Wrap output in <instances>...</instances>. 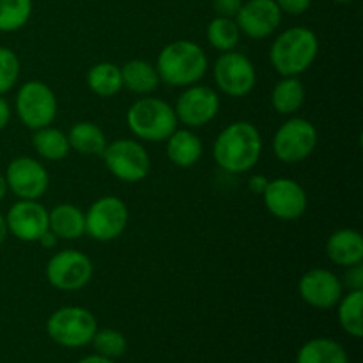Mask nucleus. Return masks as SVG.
Masks as SVG:
<instances>
[{"mask_svg": "<svg viewBox=\"0 0 363 363\" xmlns=\"http://www.w3.org/2000/svg\"><path fill=\"white\" fill-rule=\"evenodd\" d=\"M305 85L298 77H284L272 91V106L282 116H293L305 103Z\"/></svg>", "mask_w": 363, "mask_h": 363, "instance_id": "obj_23", "label": "nucleus"}, {"mask_svg": "<svg viewBox=\"0 0 363 363\" xmlns=\"http://www.w3.org/2000/svg\"><path fill=\"white\" fill-rule=\"evenodd\" d=\"M32 145L38 151L41 158L50 160V162H60L69 155V140L64 131L57 130L52 124L45 128H39L32 135Z\"/></svg>", "mask_w": 363, "mask_h": 363, "instance_id": "obj_24", "label": "nucleus"}, {"mask_svg": "<svg viewBox=\"0 0 363 363\" xmlns=\"http://www.w3.org/2000/svg\"><path fill=\"white\" fill-rule=\"evenodd\" d=\"M50 339L64 347H84L98 332L94 314L84 307H62L46 321Z\"/></svg>", "mask_w": 363, "mask_h": 363, "instance_id": "obj_5", "label": "nucleus"}, {"mask_svg": "<svg viewBox=\"0 0 363 363\" xmlns=\"http://www.w3.org/2000/svg\"><path fill=\"white\" fill-rule=\"evenodd\" d=\"M206 34H208L209 45L222 53L236 48L241 38V30L236 20L223 16H216L215 20L209 21Z\"/></svg>", "mask_w": 363, "mask_h": 363, "instance_id": "obj_28", "label": "nucleus"}, {"mask_svg": "<svg viewBox=\"0 0 363 363\" xmlns=\"http://www.w3.org/2000/svg\"><path fill=\"white\" fill-rule=\"evenodd\" d=\"M20 77V59L11 48L0 46V94H6L16 85Z\"/></svg>", "mask_w": 363, "mask_h": 363, "instance_id": "obj_31", "label": "nucleus"}, {"mask_svg": "<svg viewBox=\"0 0 363 363\" xmlns=\"http://www.w3.org/2000/svg\"><path fill=\"white\" fill-rule=\"evenodd\" d=\"M266 209L279 220H298L307 211V191L298 181L277 177L262 191Z\"/></svg>", "mask_w": 363, "mask_h": 363, "instance_id": "obj_12", "label": "nucleus"}, {"mask_svg": "<svg viewBox=\"0 0 363 363\" xmlns=\"http://www.w3.org/2000/svg\"><path fill=\"white\" fill-rule=\"evenodd\" d=\"M48 229L59 240H78L85 234V213L74 204H59L48 211Z\"/></svg>", "mask_w": 363, "mask_h": 363, "instance_id": "obj_20", "label": "nucleus"}, {"mask_svg": "<svg viewBox=\"0 0 363 363\" xmlns=\"http://www.w3.org/2000/svg\"><path fill=\"white\" fill-rule=\"evenodd\" d=\"M315 145L318 130L303 117L286 121L273 135V152L284 163L303 162L314 152Z\"/></svg>", "mask_w": 363, "mask_h": 363, "instance_id": "obj_8", "label": "nucleus"}, {"mask_svg": "<svg viewBox=\"0 0 363 363\" xmlns=\"http://www.w3.org/2000/svg\"><path fill=\"white\" fill-rule=\"evenodd\" d=\"M7 188L23 201H38L46 194L50 184L48 170L34 158L21 156L13 160L6 170Z\"/></svg>", "mask_w": 363, "mask_h": 363, "instance_id": "obj_14", "label": "nucleus"}, {"mask_svg": "<svg viewBox=\"0 0 363 363\" xmlns=\"http://www.w3.org/2000/svg\"><path fill=\"white\" fill-rule=\"evenodd\" d=\"M69 147L84 156H101L106 147V137L101 128L89 121L77 123L67 133Z\"/></svg>", "mask_w": 363, "mask_h": 363, "instance_id": "obj_22", "label": "nucleus"}, {"mask_svg": "<svg viewBox=\"0 0 363 363\" xmlns=\"http://www.w3.org/2000/svg\"><path fill=\"white\" fill-rule=\"evenodd\" d=\"M59 103L52 87L39 80H28L16 94V113L30 130L50 126L55 121Z\"/></svg>", "mask_w": 363, "mask_h": 363, "instance_id": "obj_7", "label": "nucleus"}, {"mask_svg": "<svg viewBox=\"0 0 363 363\" xmlns=\"http://www.w3.org/2000/svg\"><path fill=\"white\" fill-rule=\"evenodd\" d=\"M220 110V96L208 85H190L177 98L174 112L186 128H202L211 123Z\"/></svg>", "mask_w": 363, "mask_h": 363, "instance_id": "obj_13", "label": "nucleus"}, {"mask_svg": "<svg viewBox=\"0 0 363 363\" xmlns=\"http://www.w3.org/2000/svg\"><path fill=\"white\" fill-rule=\"evenodd\" d=\"M337 307H339V323L344 332L354 339H360L363 335V291H350L347 294H342Z\"/></svg>", "mask_w": 363, "mask_h": 363, "instance_id": "obj_27", "label": "nucleus"}, {"mask_svg": "<svg viewBox=\"0 0 363 363\" xmlns=\"http://www.w3.org/2000/svg\"><path fill=\"white\" fill-rule=\"evenodd\" d=\"M213 77L220 91L233 98H245L250 94L257 82V73L252 60L234 50L222 53L216 59Z\"/></svg>", "mask_w": 363, "mask_h": 363, "instance_id": "obj_11", "label": "nucleus"}, {"mask_svg": "<svg viewBox=\"0 0 363 363\" xmlns=\"http://www.w3.org/2000/svg\"><path fill=\"white\" fill-rule=\"evenodd\" d=\"M128 128L137 138L145 142H165L177 130V121L174 106L160 98L145 96L137 99L128 108Z\"/></svg>", "mask_w": 363, "mask_h": 363, "instance_id": "obj_4", "label": "nucleus"}, {"mask_svg": "<svg viewBox=\"0 0 363 363\" xmlns=\"http://www.w3.org/2000/svg\"><path fill=\"white\" fill-rule=\"evenodd\" d=\"M7 230L25 243H38L48 230V209L38 201H20L11 206L6 216Z\"/></svg>", "mask_w": 363, "mask_h": 363, "instance_id": "obj_16", "label": "nucleus"}, {"mask_svg": "<svg viewBox=\"0 0 363 363\" xmlns=\"http://www.w3.org/2000/svg\"><path fill=\"white\" fill-rule=\"evenodd\" d=\"M319 52V39L307 27L284 30L269 48V62L282 77H298L314 64Z\"/></svg>", "mask_w": 363, "mask_h": 363, "instance_id": "obj_3", "label": "nucleus"}, {"mask_svg": "<svg viewBox=\"0 0 363 363\" xmlns=\"http://www.w3.org/2000/svg\"><path fill=\"white\" fill-rule=\"evenodd\" d=\"M326 255L330 261L342 268L363 261V238L354 229H339L326 241Z\"/></svg>", "mask_w": 363, "mask_h": 363, "instance_id": "obj_18", "label": "nucleus"}, {"mask_svg": "<svg viewBox=\"0 0 363 363\" xmlns=\"http://www.w3.org/2000/svg\"><path fill=\"white\" fill-rule=\"evenodd\" d=\"M32 14V0H0V32H16Z\"/></svg>", "mask_w": 363, "mask_h": 363, "instance_id": "obj_29", "label": "nucleus"}, {"mask_svg": "<svg viewBox=\"0 0 363 363\" xmlns=\"http://www.w3.org/2000/svg\"><path fill=\"white\" fill-rule=\"evenodd\" d=\"M262 152V138L248 121H236L223 128L213 144L216 165L229 174L250 172Z\"/></svg>", "mask_w": 363, "mask_h": 363, "instance_id": "obj_1", "label": "nucleus"}, {"mask_svg": "<svg viewBox=\"0 0 363 363\" xmlns=\"http://www.w3.org/2000/svg\"><path fill=\"white\" fill-rule=\"evenodd\" d=\"M57 240H59V238H57L55 234H53L52 230L48 229L45 234H43L41 238H39L38 243H41L45 248H53L57 245Z\"/></svg>", "mask_w": 363, "mask_h": 363, "instance_id": "obj_37", "label": "nucleus"}, {"mask_svg": "<svg viewBox=\"0 0 363 363\" xmlns=\"http://www.w3.org/2000/svg\"><path fill=\"white\" fill-rule=\"evenodd\" d=\"M87 85L99 98H112L123 89L121 67L113 62H98L89 69Z\"/></svg>", "mask_w": 363, "mask_h": 363, "instance_id": "obj_25", "label": "nucleus"}, {"mask_svg": "<svg viewBox=\"0 0 363 363\" xmlns=\"http://www.w3.org/2000/svg\"><path fill=\"white\" fill-rule=\"evenodd\" d=\"M128 220L130 213L126 202L113 195H106L98 199L85 213V234L101 243L113 241L124 233Z\"/></svg>", "mask_w": 363, "mask_h": 363, "instance_id": "obj_9", "label": "nucleus"}, {"mask_svg": "<svg viewBox=\"0 0 363 363\" xmlns=\"http://www.w3.org/2000/svg\"><path fill=\"white\" fill-rule=\"evenodd\" d=\"M342 286L347 287L350 291H363V266H362V262H358V264L346 268V275H344Z\"/></svg>", "mask_w": 363, "mask_h": 363, "instance_id": "obj_32", "label": "nucleus"}, {"mask_svg": "<svg viewBox=\"0 0 363 363\" xmlns=\"http://www.w3.org/2000/svg\"><path fill=\"white\" fill-rule=\"evenodd\" d=\"M7 233H9V230H7V223H6V218H4V216L0 215V245H2L4 241H6V238H7Z\"/></svg>", "mask_w": 363, "mask_h": 363, "instance_id": "obj_39", "label": "nucleus"}, {"mask_svg": "<svg viewBox=\"0 0 363 363\" xmlns=\"http://www.w3.org/2000/svg\"><path fill=\"white\" fill-rule=\"evenodd\" d=\"M121 74H123V87L140 96L155 92L158 89L160 82H162L158 71H156V66L142 59L128 60L121 67Z\"/></svg>", "mask_w": 363, "mask_h": 363, "instance_id": "obj_21", "label": "nucleus"}, {"mask_svg": "<svg viewBox=\"0 0 363 363\" xmlns=\"http://www.w3.org/2000/svg\"><path fill=\"white\" fill-rule=\"evenodd\" d=\"M298 293L301 300L314 308L328 311L337 307L344 294L342 280L333 272L325 268L308 269L298 284Z\"/></svg>", "mask_w": 363, "mask_h": 363, "instance_id": "obj_15", "label": "nucleus"}, {"mask_svg": "<svg viewBox=\"0 0 363 363\" xmlns=\"http://www.w3.org/2000/svg\"><path fill=\"white\" fill-rule=\"evenodd\" d=\"M241 6H243V0H213V9L218 16L223 18H236Z\"/></svg>", "mask_w": 363, "mask_h": 363, "instance_id": "obj_33", "label": "nucleus"}, {"mask_svg": "<svg viewBox=\"0 0 363 363\" xmlns=\"http://www.w3.org/2000/svg\"><path fill=\"white\" fill-rule=\"evenodd\" d=\"M92 346H94L96 353L101 354V357L110 358H119L126 353L128 347V340L126 337L123 335L121 332L112 328H105V330H98L92 337Z\"/></svg>", "mask_w": 363, "mask_h": 363, "instance_id": "obj_30", "label": "nucleus"}, {"mask_svg": "<svg viewBox=\"0 0 363 363\" xmlns=\"http://www.w3.org/2000/svg\"><path fill=\"white\" fill-rule=\"evenodd\" d=\"M266 184H268V179L262 176H252L250 177V190L255 191V194H261L264 191Z\"/></svg>", "mask_w": 363, "mask_h": 363, "instance_id": "obj_36", "label": "nucleus"}, {"mask_svg": "<svg viewBox=\"0 0 363 363\" xmlns=\"http://www.w3.org/2000/svg\"><path fill=\"white\" fill-rule=\"evenodd\" d=\"M94 275L89 255L80 250L57 252L46 264V280L59 291H78L87 286Z\"/></svg>", "mask_w": 363, "mask_h": 363, "instance_id": "obj_10", "label": "nucleus"}, {"mask_svg": "<svg viewBox=\"0 0 363 363\" xmlns=\"http://www.w3.org/2000/svg\"><path fill=\"white\" fill-rule=\"evenodd\" d=\"M296 363H347V353L332 339H312L298 351Z\"/></svg>", "mask_w": 363, "mask_h": 363, "instance_id": "obj_26", "label": "nucleus"}, {"mask_svg": "<svg viewBox=\"0 0 363 363\" xmlns=\"http://www.w3.org/2000/svg\"><path fill=\"white\" fill-rule=\"evenodd\" d=\"M277 6L280 7V11L282 13H287V14H294V16H298V14H303L307 13L308 7H311L312 0H275Z\"/></svg>", "mask_w": 363, "mask_h": 363, "instance_id": "obj_34", "label": "nucleus"}, {"mask_svg": "<svg viewBox=\"0 0 363 363\" xmlns=\"http://www.w3.org/2000/svg\"><path fill=\"white\" fill-rule=\"evenodd\" d=\"M282 21V11L275 0H248L236 14L241 34L250 39L269 38Z\"/></svg>", "mask_w": 363, "mask_h": 363, "instance_id": "obj_17", "label": "nucleus"}, {"mask_svg": "<svg viewBox=\"0 0 363 363\" xmlns=\"http://www.w3.org/2000/svg\"><path fill=\"white\" fill-rule=\"evenodd\" d=\"M332 2H337V4H350V2H354V0H332Z\"/></svg>", "mask_w": 363, "mask_h": 363, "instance_id": "obj_41", "label": "nucleus"}, {"mask_svg": "<svg viewBox=\"0 0 363 363\" xmlns=\"http://www.w3.org/2000/svg\"><path fill=\"white\" fill-rule=\"evenodd\" d=\"M7 190H9V188H7V181H6V177L0 176V201H2V199L6 197V195H7Z\"/></svg>", "mask_w": 363, "mask_h": 363, "instance_id": "obj_40", "label": "nucleus"}, {"mask_svg": "<svg viewBox=\"0 0 363 363\" xmlns=\"http://www.w3.org/2000/svg\"><path fill=\"white\" fill-rule=\"evenodd\" d=\"M78 363H113V360L101 357V354H92V357H85L84 360H80Z\"/></svg>", "mask_w": 363, "mask_h": 363, "instance_id": "obj_38", "label": "nucleus"}, {"mask_svg": "<svg viewBox=\"0 0 363 363\" xmlns=\"http://www.w3.org/2000/svg\"><path fill=\"white\" fill-rule=\"evenodd\" d=\"M160 80L170 87H190L201 82L208 71V55L197 43L179 39L169 43L156 60Z\"/></svg>", "mask_w": 363, "mask_h": 363, "instance_id": "obj_2", "label": "nucleus"}, {"mask_svg": "<svg viewBox=\"0 0 363 363\" xmlns=\"http://www.w3.org/2000/svg\"><path fill=\"white\" fill-rule=\"evenodd\" d=\"M167 156L170 162L181 169L194 167L201 160L202 142L191 130H176L167 138Z\"/></svg>", "mask_w": 363, "mask_h": 363, "instance_id": "obj_19", "label": "nucleus"}, {"mask_svg": "<svg viewBox=\"0 0 363 363\" xmlns=\"http://www.w3.org/2000/svg\"><path fill=\"white\" fill-rule=\"evenodd\" d=\"M9 121H11V106L9 103L2 98V94H0V130H4V128L7 126Z\"/></svg>", "mask_w": 363, "mask_h": 363, "instance_id": "obj_35", "label": "nucleus"}, {"mask_svg": "<svg viewBox=\"0 0 363 363\" xmlns=\"http://www.w3.org/2000/svg\"><path fill=\"white\" fill-rule=\"evenodd\" d=\"M103 160L113 177L124 183L144 181L151 172V156L147 149L131 138H119L106 144Z\"/></svg>", "mask_w": 363, "mask_h": 363, "instance_id": "obj_6", "label": "nucleus"}]
</instances>
